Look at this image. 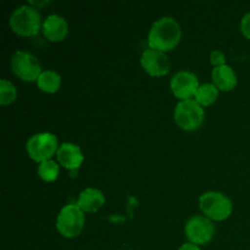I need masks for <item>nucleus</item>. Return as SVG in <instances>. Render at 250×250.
I'll return each instance as SVG.
<instances>
[{
  "label": "nucleus",
  "instance_id": "13",
  "mask_svg": "<svg viewBox=\"0 0 250 250\" xmlns=\"http://www.w3.org/2000/svg\"><path fill=\"white\" fill-rule=\"evenodd\" d=\"M105 204V197L97 188H87L78 195L77 205L83 212H97Z\"/></svg>",
  "mask_w": 250,
  "mask_h": 250
},
{
  "label": "nucleus",
  "instance_id": "17",
  "mask_svg": "<svg viewBox=\"0 0 250 250\" xmlns=\"http://www.w3.org/2000/svg\"><path fill=\"white\" fill-rule=\"evenodd\" d=\"M37 172H38L39 177L45 182H54L58 180L60 168H59L58 163H55L54 160H46L39 164Z\"/></svg>",
  "mask_w": 250,
  "mask_h": 250
},
{
  "label": "nucleus",
  "instance_id": "8",
  "mask_svg": "<svg viewBox=\"0 0 250 250\" xmlns=\"http://www.w3.org/2000/svg\"><path fill=\"white\" fill-rule=\"evenodd\" d=\"M185 233L189 243L195 246H204L208 244L215 234V226L211 220L207 216L195 215L190 217L185 226Z\"/></svg>",
  "mask_w": 250,
  "mask_h": 250
},
{
  "label": "nucleus",
  "instance_id": "7",
  "mask_svg": "<svg viewBox=\"0 0 250 250\" xmlns=\"http://www.w3.org/2000/svg\"><path fill=\"white\" fill-rule=\"evenodd\" d=\"M12 72L26 82H34L42 73L41 63L33 54L24 50H19L11 58Z\"/></svg>",
  "mask_w": 250,
  "mask_h": 250
},
{
  "label": "nucleus",
  "instance_id": "3",
  "mask_svg": "<svg viewBox=\"0 0 250 250\" xmlns=\"http://www.w3.org/2000/svg\"><path fill=\"white\" fill-rule=\"evenodd\" d=\"M199 207L203 214L214 221L229 219L233 210L232 200L220 192H207L200 195Z\"/></svg>",
  "mask_w": 250,
  "mask_h": 250
},
{
  "label": "nucleus",
  "instance_id": "4",
  "mask_svg": "<svg viewBox=\"0 0 250 250\" xmlns=\"http://www.w3.org/2000/svg\"><path fill=\"white\" fill-rule=\"evenodd\" d=\"M84 212L77 204H67L56 217V229L65 238H76L84 226Z\"/></svg>",
  "mask_w": 250,
  "mask_h": 250
},
{
  "label": "nucleus",
  "instance_id": "9",
  "mask_svg": "<svg viewBox=\"0 0 250 250\" xmlns=\"http://www.w3.org/2000/svg\"><path fill=\"white\" fill-rule=\"evenodd\" d=\"M141 65L153 77H163L170 72L171 62L165 53L155 49H146L141 56Z\"/></svg>",
  "mask_w": 250,
  "mask_h": 250
},
{
  "label": "nucleus",
  "instance_id": "2",
  "mask_svg": "<svg viewBox=\"0 0 250 250\" xmlns=\"http://www.w3.org/2000/svg\"><path fill=\"white\" fill-rule=\"evenodd\" d=\"M12 31L22 37L36 36L42 27V17L37 9L29 5H22L14 10L9 20Z\"/></svg>",
  "mask_w": 250,
  "mask_h": 250
},
{
  "label": "nucleus",
  "instance_id": "16",
  "mask_svg": "<svg viewBox=\"0 0 250 250\" xmlns=\"http://www.w3.org/2000/svg\"><path fill=\"white\" fill-rule=\"evenodd\" d=\"M219 97V88L214 83H204L200 84L195 93V102L202 106H210L214 104Z\"/></svg>",
  "mask_w": 250,
  "mask_h": 250
},
{
  "label": "nucleus",
  "instance_id": "14",
  "mask_svg": "<svg viewBox=\"0 0 250 250\" xmlns=\"http://www.w3.org/2000/svg\"><path fill=\"white\" fill-rule=\"evenodd\" d=\"M211 78L214 84L219 88V90H224V92H229V90L234 89V87L238 83L236 72L229 65L212 68Z\"/></svg>",
  "mask_w": 250,
  "mask_h": 250
},
{
  "label": "nucleus",
  "instance_id": "19",
  "mask_svg": "<svg viewBox=\"0 0 250 250\" xmlns=\"http://www.w3.org/2000/svg\"><path fill=\"white\" fill-rule=\"evenodd\" d=\"M210 62H211V65L214 67L226 65V55L221 50H214L211 53V55H210Z\"/></svg>",
  "mask_w": 250,
  "mask_h": 250
},
{
  "label": "nucleus",
  "instance_id": "10",
  "mask_svg": "<svg viewBox=\"0 0 250 250\" xmlns=\"http://www.w3.org/2000/svg\"><path fill=\"white\" fill-rule=\"evenodd\" d=\"M199 81L195 73L189 71H178L171 80L170 87L173 95L182 102L194 97L199 88Z\"/></svg>",
  "mask_w": 250,
  "mask_h": 250
},
{
  "label": "nucleus",
  "instance_id": "11",
  "mask_svg": "<svg viewBox=\"0 0 250 250\" xmlns=\"http://www.w3.org/2000/svg\"><path fill=\"white\" fill-rule=\"evenodd\" d=\"M59 164L67 170H77L82 165L84 156L78 146L73 143H62L56 153Z\"/></svg>",
  "mask_w": 250,
  "mask_h": 250
},
{
  "label": "nucleus",
  "instance_id": "15",
  "mask_svg": "<svg viewBox=\"0 0 250 250\" xmlns=\"http://www.w3.org/2000/svg\"><path fill=\"white\" fill-rule=\"evenodd\" d=\"M37 85L45 93H56L60 89L61 76L53 70L43 71L37 80Z\"/></svg>",
  "mask_w": 250,
  "mask_h": 250
},
{
  "label": "nucleus",
  "instance_id": "20",
  "mask_svg": "<svg viewBox=\"0 0 250 250\" xmlns=\"http://www.w3.org/2000/svg\"><path fill=\"white\" fill-rule=\"evenodd\" d=\"M241 31L243 36L250 41V12L246 14L241 21Z\"/></svg>",
  "mask_w": 250,
  "mask_h": 250
},
{
  "label": "nucleus",
  "instance_id": "6",
  "mask_svg": "<svg viewBox=\"0 0 250 250\" xmlns=\"http://www.w3.org/2000/svg\"><path fill=\"white\" fill-rule=\"evenodd\" d=\"M59 143L55 134L43 132L32 136L26 143V150L29 158L36 163L51 160V156L58 153Z\"/></svg>",
  "mask_w": 250,
  "mask_h": 250
},
{
  "label": "nucleus",
  "instance_id": "12",
  "mask_svg": "<svg viewBox=\"0 0 250 250\" xmlns=\"http://www.w3.org/2000/svg\"><path fill=\"white\" fill-rule=\"evenodd\" d=\"M42 31L45 38L50 42H61L68 34L67 21L59 15H50L44 20Z\"/></svg>",
  "mask_w": 250,
  "mask_h": 250
},
{
  "label": "nucleus",
  "instance_id": "18",
  "mask_svg": "<svg viewBox=\"0 0 250 250\" xmlns=\"http://www.w3.org/2000/svg\"><path fill=\"white\" fill-rule=\"evenodd\" d=\"M17 90L10 81H0V104L9 105L16 100Z\"/></svg>",
  "mask_w": 250,
  "mask_h": 250
},
{
  "label": "nucleus",
  "instance_id": "5",
  "mask_svg": "<svg viewBox=\"0 0 250 250\" xmlns=\"http://www.w3.org/2000/svg\"><path fill=\"white\" fill-rule=\"evenodd\" d=\"M175 122L181 129L187 132L195 131L203 125L205 119V111L202 105L195 99L182 100L175 107Z\"/></svg>",
  "mask_w": 250,
  "mask_h": 250
},
{
  "label": "nucleus",
  "instance_id": "21",
  "mask_svg": "<svg viewBox=\"0 0 250 250\" xmlns=\"http://www.w3.org/2000/svg\"><path fill=\"white\" fill-rule=\"evenodd\" d=\"M178 250H200V248H199V246H195V244L189 243V242H188V243L182 244Z\"/></svg>",
  "mask_w": 250,
  "mask_h": 250
},
{
  "label": "nucleus",
  "instance_id": "1",
  "mask_svg": "<svg viewBox=\"0 0 250 250\" xmlns=\"http://www.w3.org/2000/svg\"><path fill=\"white\" fill-rule=\"evenodd\" d=\"M181 36V27L173 17H161L154 22L149 31L148 45L150 49L166 53L178 45Z\"/></svg>",
  "mask_w": 250,
  "mask_h": 250
}]
</instances>
